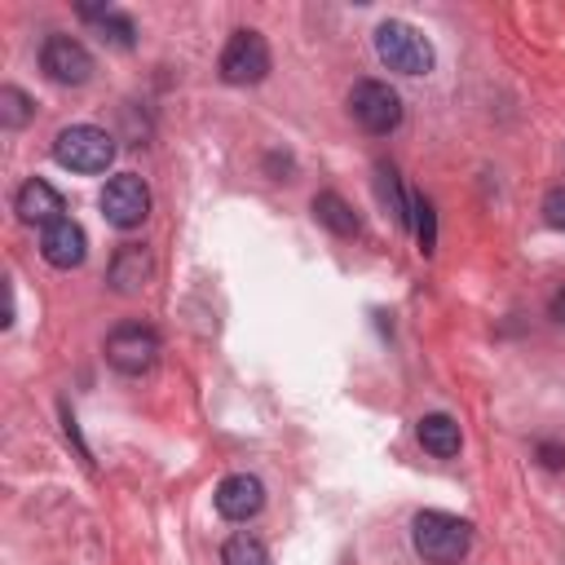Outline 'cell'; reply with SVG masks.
<instances>
[{
	"instance_id": "6da1fadb",
	"label": "cell",
	"mask_w": 565,
	"mask_h": 565,
	"mask_svg": "<svg viewBox=\"0 0 565 565\" xmlns=\"http://www.w3.org/2000/svg\"><path fill=\"white\" fill-rule=\"evenodd\" d=\"M411 543L415 552L428 561V565H459L472 547V525L463 516H450V512H415L411 521Z\"/></svg>"
},
{
	"instance_id": "7a4b0ae2",
	"label": "cell",
	"mask_w": 565,
	"mask_h": 565,
	"mask_svg": "<svg viewBox=\"0 0 565 565\" xmlns=\"http://www.w3.org/2000/svg\"><path fill=\"white\" fill-rule=\"evenodd\" d=\"M375 53L388 71H402V75H428L433 71V44L419 26L402 22V18H388L375 26Z\"/></svg>"
},
{
	"instance_id": "3957f363",
	"label": "cell",
	"mask_w": 565,
	"mask_h": 565,
	"mask_svg": "<svg viewBox=\"0 0 565 565\" xmlns=\"http://www.w3.org/2000/svg\"><path fill=\"white\" fill-rule=\"evenodd\" d=\"M53 159L71 172H106L115 159V137L97 124H71L53 137Z\"/></svg>"
},
{
	"instance_id": "277c9868",
	"label": "cell",
	"mask_w": 565,
	"mask_h": 565,
	"mask_svg": "<svg viewBox=\"0 0 565 565\" xmlns=\"http://www.w3.org/2000/svg\"><path fill=\"white\" fill-rule=\"evenodd\" d=\"M349 115L371 132V137H388L402 124V97L397 88H388L384 79H358L349 93Z\"/></svg>"
},
{
	"instance_id": "5b68a950",
	"label": "cell",
	"mask_w": 565,
	"mask_h": 565,
	"mask_svg": "<svg viewBox=\"0 0 565 565\" xmlns=\"http://www.w3.org/2000/svg\"><path fill=\"white\" fill-rule=\"evenodd\" d=\"M216 71H221L225 84H260L269 75V44H265V35L252 31V26H238L225 40V49H221Z\"/></svg>"
},
{
	"instance_id": "8992f818",
	"label": "cell",
	"mask_w": 565,
	"mask_h": 565,
	"mask_svg": "<svg viewBox=\"0 0 565 565\" xmlns=\"http://www.w3.org/2000/svg\"><path fill=\"white\" fill-rule=\"evenodd\" d=\"M154 358H159V335L146 322H119L106 335V362L119 375H146L154 366Z\"/></svg>"
},
{
	"instance_id": "52a82bcc",
	"label": "cell",
	"mask_w": 565,
	"mask_h": 565,
	"mask_svg": "<svg viewBox=\"0 0 565 565\" xmlns=\"http://www.w3.org/2000/svg\"><path fill=\"white\" fill-rule=\"evenodd\" d=\"M102 216L115 230H137L150 216V185L137 172H119L102 185Z\"/></svg>"
},
{
	"instance_id": "ba28073f",
	"label": "cell",
	"mask_w": 565,
	"mask_h": 565,
	"mask_svg": "<svg viewBox=\"0 0 565 565\" xmlns=\"http://www.w3.org/2000/svg\"><path fill=\"white\" fill-rule=\"evenodd\" d=\"M40 71L53 84H88L93 75V53L75 35H49L40 49Z\"/></svg>"
},
{
	"instance_id": "9c48e42d",
	"label": "cell",
	"mask_w": 565,
	"mask_h": 565,
	"mask_svg": "<svg viewBox=\"0 0 565 565\" xmlns=\"http://www.w3.org/2000/svg\"><path fill=\"white\" fill-rule=\"evenodd\" d=\"M260 508H265V486H260V477H252V472H230V477L216 486V512H221L225 521H252Z\"/></svg>"
},
{
	"instance_id": "30bf717a",
	"label": "cell",
	"mask_w": 565,
	"mask_h": 565,
	"mask_svg": "<svg viewBox=\"0 0 565 565\" xmlns=\"http://www.w3.org/2000/svg\"><path fill=\"white\" fill-rule=\"evenodd\" d=\"M13 212L26 221V225H53V221H62L66 216V199L44 181V177H31V181H22V190L13 194Z\"/></svg>"
},
{
	"instance_id": "8fae6325",
	"label": "cell",
	"mask_w": 565,
	"mask_h": 565,
	"mask_svg": "<svg viewBox=\"0 0 565 565\" xmlns=\"http://www.w3.org/2000/svg\"><path fill=\"white\" fill-rule=\"evenodd\" d=\"M84 252H88V238H84V230L71 216H62V221H53V225L40 230V256L53 269H75L84 260Z\"/></svg>"
},
{
	"instance_id": "7c38bea8",
	"label": "cell",
	"mask_w": 565,
	"mask_h": 565,
	"mask_svg": "<svg viewBox=\"0 0 565 565\" xmlns=\"http://www.w3.org/2000/svg\"><path fill=\"white\" fill-rule=\"evenodd\" d=\"M150 274H154V260H150V252L141 243H124L115 252V260H110V287L124 291V296L141 291L150 282Z\"/></svg>"
},
{
	"instance_id": "4fadbf2b",
	"label": "cell",
	"mask_w": 565,
	"mask_h": 565,
	"mask_svg": "<svg viewBox=\"0 0 565 565\" xmlns=\"http://www.w3.org/2000/svg\"><path fill=\"white\" fill-rule=\"evenodd\" d=\"M419 446L437 459H455L459 446H463V433H459V419L446 415V411H433L419 419Z\"/></svg>"
},
{
	"instance_id": "5bb4252c",
	"label": "cell",
	"mask_w": 565,
	"mask_h": 565,
	"mask_svg": "<svg viewBox=\"0 0 565 565\" xmlns=\"http://www.w3.org/2000/svg\"><path fill=\"white\" fill-rule=\"evenodd\" d=\"M313 216H318V225H327L335 238H353L358 230H362V221H358V212L335 194V190H318L313 194Z\"/></svg>"
},
{
	"instance_id": "9a60e30c",
	"label": "cell",
	"mask_w": 565,
	"mask_h": 565,
	"mask_svg": "<svg viewBox=\"0 0 565 565\" xmlns=\"http://www.w3.org/2000/svg\"><path fill=\"white\" fill-rule=\"evenodd\" d=\"M375 194H380V203L393 212V221H397L402 230H411V194L402 190L393 163H375Z\"/></svg>"
},
{
	"instance_id": "2e32d148",
	"label": "cell",
	"mask_w": 565,
	"mask_h": 565,
	"mask_svg": "<svg viewBox=\"0 0 565 565\" xmlns=\"http://www.w3.org/2000/svg\"><path fill=\"white\" fill-rule=\"evenodd\" d=\"M79 18L97 22V26H102V40H110L115 49H132V44H137V26H132V18H124V13H115V9L79 4Z\"/></svg>"
},
{
	"instance_id": "e0dca14e",
	"label": "cell",
	"mask_w": 565,
	"mask_h": 565,
	"mask_svg": "<svg viewBox=\"0 0 565 565\" xmlns=\"http://www.w3.org/2000/svg\"><path fill=\"white\" fill-rule=\"evenodd\" d=\"M411 230H415V238H419V252L433 256V247H437V212H433V203H428L419 190L411 194Z\"/></svg>"
},
{
	"instance_id": "ac0fdd59",
	"label": "cell",
	"mask_w": 565,
	"mask_h": 565,
	"mask_svg": "<svg viewBox=\"0 0 565 565\" xmlns=\"http://www.w3.org/2000/svg\"><path fill=\"white\" fill-rule=\"evenodd\" d=\"M221 565H269V552L256 534H234L221 547Z\"/></svg>"
},
{
	"instance_id": "d6986e66",
	"label": "cell",
	"mask_w": 565,
	"mask_h": 565,
	"mask_svg": "<svg viewBox=\"0 0 565 565\" xmlns=\"http://www.w3.org/2000/svg\"><path fill=\"white\" fill-rule=\"evenodd\" d=\"M31 115H35L31 97H26L18 84H4V88H0V124H4V128H22Z\"/></svg>"
},
{
	"instance_id": "ffe728a7",
	"label": "cell",
	"mask_w": 565,
	"mask_h": 565,
	"mask_svg": "<svg viewBox=\"0 0 565 565\" xmlns=\"http://www.w3.org/2000/svg\"><path fill=\"white\" fill-rule=\"evenodd\" d=\"M543 221H547L552 230H561V234H565V185L547 190V199H543Z\"/></svg>"
},
{
	"instance_id": "44dd1931",
	"label": "cell",
	"mask_w": 565,
	"mask_h": 565,
	"mask_svg": "<svg viewBox=\"0 0 565 565\" xmlns=\"http://www.w3.org/2000/svg\"><path fill=\"white\" fill-rule=\"evenodd\" d=\"M534 455H539L543 468H565V446H556V441H539Z\"/></svg>"
},
{
	"instance_id": "7402d4cb",
	"label": "cell",
	"mask_w": 565,
	"mask_h": 565,
	"mask_svg": "<svg viewBox=\"0 0 565 565\" xmlns=\"http://www.w3.org/2000/svg\"><path fill=\"white\" fill-rule=\"evenodd\" d=\"M547 318H552L556 327H565V282L552 291V300H547Z\"/></svg>"
}]
</instances>
